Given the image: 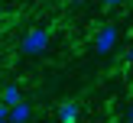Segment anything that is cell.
<instances>
[{"label": "cell", "instance_id": "obj_8", "mask_svg": "<svg viewBox=\"0 0 133 123\" xmlns=\"http://www.w3.org/2000/svg\"><path fill=\"white\" fill-rule=\"evenodd\" d=\"M101 3H104V6H120L123 0H101Z\"/></svg>", "mask_w": 133, "mask_h": 123}, {"label": "cell", "instance_id": "obj_1", "mask_svg": "<svg viewBox=\"0 0 133 123\" xmlns=\"http://www.w3.org/2000/svg\"><path fill=\"white\" fill-rule=\"evenodd\" d=\"M49 42H52V32L45 29V26H32V29L19 39V52H23V55H42V52L49 49Z\"/></svg>", "mask_w": 133, "mask_h": 123}, {"label": "cell", "instance_id": "obj_4", "mask_svg": "<svg viewBox=\"0 0 133 123\" xmlns=\"http://www.w3.org/2000/svg\"><path fill=\"white\" fill-rule=\"evenodd\" d=\"M19 100H23V91H19V84H6V88L0 91V104H6V107H16Z\"/></svg>", "mask_w": 133, "mask_h": 123}, {"label": "cell", "instance_id": "obj_7", "mask_svg": "<svg viewBox=\"0 0 133 123\" xmlns=\"http://www.w3.org/2000/svg\"><path fill=\"white\" fill-rule=\"evenodd\" d=\"M123 120H127V123H133V104L127 107V113H123Z\"/></svg>", "mask_w": 133, "mask_h": 123}, {"label": "cell", "instance_id": "obj_3", "mask_svg": "<svg viewBox=\"0 0 133 123\" xmlns=\"http://www.w3.org/2000/svg\"><path fill=\"white\" fill-rule=\"evenodd\" d=\"M55 117H58V123H78L81 120V107L75 100H62L58 110H55Z\"/></svg>", "mask_w": 133, "mask_h": 123}, {"label": "cell", "instance_id": "obj_12", "mask_svg": "<svg viewBox=\"0 0 133 123\" xmlns=\"http://www.w3.org/2000/svg\"><path fill=\"white\" fill-rule=\"evenodd\" d=\"M3 123H10V120H3Z\"/></svg>", "mask_w": 133, "mask_h": 123}, {"label": "cell", "instance_id": "obj_2", "mask_svg": "<svg viewBox=\"0 0 133 123\" xmlns=\"http://www.w3.org/2000/svg\"><path fill=\"white\" fill-rule=\"evenodd\" d=\"M117 39H120V29H117V23L101 26V32L94 36V52H97V55H110V52H114V45H117Z\"/></svg>", "mask_w": 133, "mask_h": 123}, {"label": "cell", "instance_id": "obj_6", "mask_svg": "<svg viewBox=\"0 0 133 123\" xmlns=\"http://www.w3.org/2000/svg\"><path fill=\"white\" fill-rule=\"evenodd\" d=\"M3 120H10V107H6V104H0V123Z\"/></svg>", "mask_w": 133, "mask_h": 123}, {"label": "cell", "instance_id": "obj_11", "mask_svg": "<svg viewBox=\"0 0 133 123\" xmlns=\"http://www.w3.org/2000/svg\"><path fill=\"white\" fill-rule=\"evenodd\" d=\"M75 3H84V0H75Z\"/></svg>", "mask_w": 133, "mask_h": 123}, {"label": "cell", "instance_id": "obj_9", "mask_svg": "<svg viewBox=\"0 0 133 123\" xmlns=\"http://www.w3.org/2000/svg\"><path fill=\"white\" fill-rule=\"evenodd\" d=\"M127 62H130V65H133V45H130V52H127Z\"/></svg>", "mask_w": 133, "mask_h": 123}, {"label": "cell", "instance_id": "obj_10", "mask_svg": "<svg viewBox=\"0 0 133 123\" xmlns=\"http://www.w3.org/2000/svg\"><path fill=\"white\" fill-rule=\"evenodd\" d=\"M0 13H3V3H0Z\"/></svg>", "mask_w": 133, "mask_h": 123}, {"label": "cell", "instance_id": "obj_5", "mask_svg": "<svg viewBox=\"0 0 133 123\" xmlns=\"http://www.w3.org/2000/svg\"><path fill=\"white\" fill-rule=\"evenodd\" d=\"M29 117H32V107L26 100H19L16 107H10V123H29Z\"/></svg>", "mask_w": 133, "mask_h": 123}]
</instances>
